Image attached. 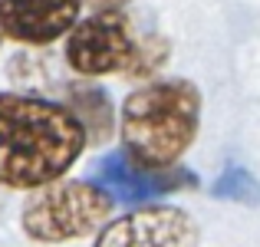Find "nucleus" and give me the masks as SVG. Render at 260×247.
Here are the masks:
<instances>
[{"label": "nucleus", "mask_w": 260, "mask_h": 247, "mask_svg": "<svg viewBox=\"0 0 260 247\" xmlns=\"http://www.w3.org/2000/svg\"><path fill=\"white\" fill-rule=\"evenodd\" d=\"M83 0H0V30L17 43L46 46L76 26Z\"/></svg>", "instance_id": "nucleus-7"}, {"label": "nucleus", "mask_w": 260, "mask_h": 247, "mask_svg": "<svg viewBox=\"0 0 260 247\" xmlns=\"http://www.w3.org/2000/svg\"><path fill=\"white\" fill-rule=\"evenodd\" d=\"M66 92H70V109L79 115V122L86 129V139L95 142V145L106 142L115 129V115H112L109 96L95 86H70Z\"/></svg>", "instance_id": "nucleus-8"}, {"label": "nucleus", "mask_w": 260, "mask_h": 247, "mask_svg": "<svg viewBox=\"0 0 260 247\" xmlns=\"http://www.w3.org/2000/svg\"><path fill=\"white\" fill-rule=\"evenodd\" d=\"M139 33L132 20L119 10H95L83 23H76L66 37V63L79 76H106L132 66L139 53Z\"/></svg>", "instance_id": "nucleus-4"}, {"label": "nucleus", "mask_w": 260, "mask_h": 247, "mask_svg": "<svg viewBox=\"0 0 260 247\" xmlns=\"http://www.w3.org/2000/svg\"><path fill=\"white\" fill-rule=\"evenodd\" d=\"M92 175H95V184H102L112 198L128 204H145L161 195H172V191L194 188V175L188 168H178V165H172V168H145V165L132 162L125 152L99 159Z\"/></svg>", "instance_id": "nucleus-6"}, {"label": "nucleus", "mask_w": 260, "mask_h": 247, "mask_svg": "<svg viewBox=\"0 0 260 247\" xmlns=\"http://www.w3.org/2000/svg\"><path fill=\"white\" fill-rule=\"evenodd\" d=\"M86 129L70 106L40 96L0 92V184L40 188L73 168Z\"/></svg>", "instance_id": "nucleus-1"}, {"label": "nucleus", "mask_w": 260, "mask_h": 247, "mask_svg": "<svg viewBox=\"0 0 260 247\" xmlns=\"http://www.w3.org/2000/svg\"><path fill=\"white\" fill-rule=\"evenodd\" d=\"M112 211V195L92 181H50L40 184L37 195L23 204L26 237L43 244H63L86 237L99 228Z\"/></svg>", "instance_id": "nucleus-3"}, {"label": "nucleus", "mask_w": 260, "mask_h": 247, "mask_svg": "<svg viewBox=\"0 0 260 247\" xmlns=\"http://www.w3.org/2000/svg\"><path fill=\"white\" fill-rule=\"evenodd\" d=\"M83 4H89L92 10H122L128 0H83Z\"/></svg>", "instance_id": "nucleus-10"}, {"label": "nucleus", "mask_w": 260, "mask_h": 247, "mask_svg": "<svg viewBox=\"0 0 260 247\" xmlns=\"http://www.w3.org/2000/svg\"><path fill=\"white\" fill-rule=\"evenodd\" d=\"M198 224L188 211L152 204L112 221L92 247H194Z\"/></svg>", "instance_id": "nucleus-5"}, {"label": "nucleus", "mask_w": 260, "mask_h": 247, "mask_svg": "<svg viewBox=\"0 0 260 247\" xmlns=\"http://www.w3.org/2000/svg\"><path fill=\"white\" fill-rule=\"evenodd\" d=\"M211 195L221 201H237V204H260V184L254 175L244 168H228L217 175V181L211 184Z\"/></svg>", "instance_id": "nucleus-9"}, {"label": "nucleus", "mask_w": 260, "mask_h": 247, "mask_svg": "<svg viewBox=\"0 0 260 247\" xmlns=\"http://www.w3.org/2000/svg\"><path fill=\"white\" fill-rule=\"evenodd\" d=\"M0 33H4V30H0Z\"/></svg>", "instance_id": "nucleus-11"}, {"label": "nucleus", "mask_w": 260, "mask_h": 247, "mask_svg": "<svg viewBox=\"0 0 260 247\" xmlns=\"http://www.w3.org/2000/svg\"><path fill=\"white\" fill-rule=\"evenodd\" d=\"M201 119V92L191 79H155L122 106V145L145 168H172L191 148Z\"/></svg>", "instance_id": "nucleus-2"}]
</instances>
